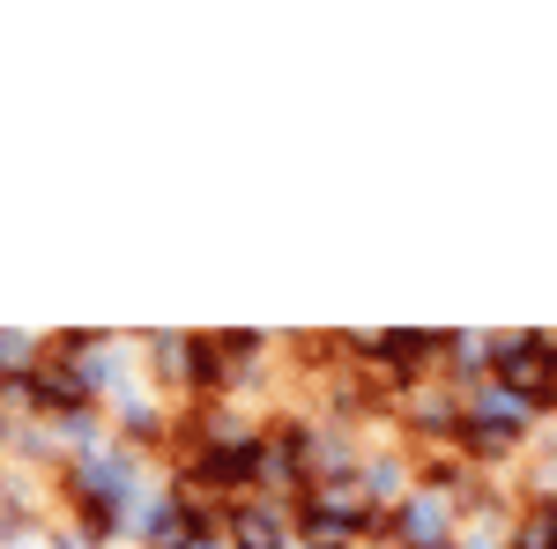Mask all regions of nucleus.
<instances>
[{"mask_svg": "<svg viewBox=\"0 0 557 549\" xmlns=\"http://www.w3.org/2000/svg\"><path fill=\"white\" fill-rule=\"evenodd\" d=\"M231 542L238 549H283V520L268 506H238L231 512Z\"/></svg>", "mask_w": 557, "mask_h": 549, "instance_id": "nucleus-1", "label": "nucleus"}, {"mask_svg": "<svg viewBox=\"0 0 557 549\" xmlns=\"http://www.w3.org/2000/svg\"><path fill=\"white\" fill-rule=\"evenodd\" d=\"M513 549H557V535L535 520V527H520V535H513Z\"/></svg>", "mask_w": 557, "mask_h": 549, "instance_id": "nucleus-2", "label": "nucleus"}]
</instances>
